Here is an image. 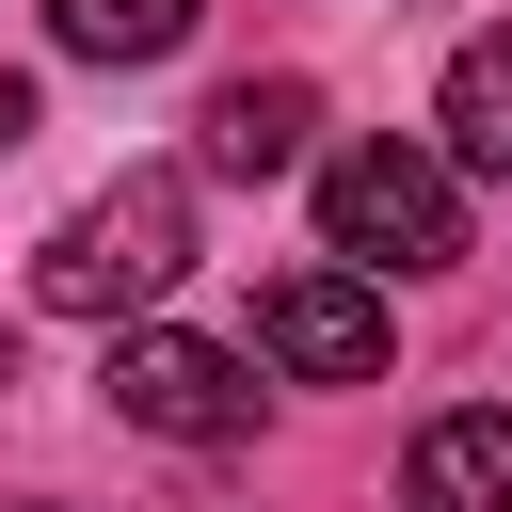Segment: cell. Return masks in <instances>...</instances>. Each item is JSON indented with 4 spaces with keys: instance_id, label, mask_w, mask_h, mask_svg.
<instances>
[{
    "instance_id": "cell-9",
    "label": "cell",
    "mask_w": 512,
    "mask_h": 512,
    "mask_svg": "<svg viewBox=\"0 0 512 512\" xmlns=\"http://www.w3.org/2000/svg\"><path fill=\"white\" fill-rule=\"evenodd\" d=\"M32 112H48V96H32V80H16V64H0V160H16V144H32Z\"/></svg>"
},
{
    "instance_id": "cell-7",
    "label": "cell",
    "mask_w": 512,
    "mask_h": 512,
    "mask_svg": "<svg viewBox=\"0 0 512 512\" xmlns=\"http://www.w3.org/2000/svg\"><path fill=\"white\" fill-rule=\"evenodd\" d=\"M304 128H320V96H304V80H224V96L192 112V160H208V176H288V160H304Z\"/></svg>"
},
{
    "instance_id": "cell-3",
    "label": "cell",
    "mask_w": 512,
    "mask_h": 512,
    "mask_svg": "<svg viewBox=\"0 0 512 512\" xmlns=\"http://www.w3.org/2000/svg\"><path fill=\"white\" fill-rule=\"evenodd\" d=\"M112 416H128V432H176V448H224V432H256V368H240L224 336L128 320V336H112Z\"/></svg>"
},
{
    "instance_id": "cell-1",
    "label": "cell",
    "mask_w": 512,
    "mask_h": 512,
    "mask_svg": "<svg viewBox=\"0 0 512 512\" xmlns=\"http://www.w3.org/2000/svg\"><path fill=\"white\" fill-rule=\"evenodd\" d=\"M176 272H192V176H160V160H144V176H112L96 208H64V224H48L32 304H48V320H112V336H128Z\"/></svg>"
},
{
    "instance_id": "cell-5",
    "label": "cell",
    "mask_w": 512,
    "mask_h": 512,
    "mask_svg": "<svg viewBox=\"0 0 512 512\" xmlns=\"http://www.w3.org/2000/svg\"><path fill=\"white\" fill-rule=\"evenodd\" d=\"M400 512H512V400L432 416V432H416V464H400Z\"/></svg>"
},
{
    "instance_id": "cell-2",
    "label": "cell",
    "mask_w": 512,
    "mask_h": 512,
    "mask_svg": "<svg viewBox=\"0 0 512 512\" xmlns=\"http://www.w3.org/2000/svg\"><path fill=\"white\" fill-rule=\"evenodd\" d=\"M320 256H336V272H448V256H464V176H448V144H336V160H320Z\"/></svg>"
},
{
    "instance_id": "cell-4",
    "label": "cell",
    "mask_w": 512,
    "mask_h": 512,
    "mask_svg": "<svg viewBox=\"0 0 512 512\" xmlns=\"http://www.w3.org/2000/svg\"><path fill=\"white\" fill-rule=\"evenodd\" d=\"M256 352H272L288 384H384V288L336 272V256H304V272L256 288Z\"/></svg>"
},
{
    "instance_id": "cell-6",
    "label": "cell",
    "mask_w": 512,
    "mask_h": 512,
    "mask_svg": "<svg viewBox=\"0 0 512 512\" xmlns=\"http://www.w3.org/2000/svg\"><path fill=\"white\" fill-rule=\"evenodd\" d=\"M432 128H448V176H496V192H512V16L448 48V80H432Z\"/></svg>"
},
{
    "instance_id": "cell-8",
    "label": "cell",
    "mask_w": 512,
    "mask_h": 512,
    "mask_svg": "<svg viewBox=\"0 0 512 512\" xmlns=\"http://www.w3.org/2000/svg\"><path fill=\"white\" fill-rule=\"evenodd\" d=\"M192 16L208 0H48V32L80 64H160V48H192Z\"/></svg>"
}]
</instances>
